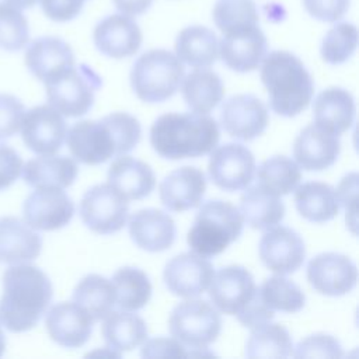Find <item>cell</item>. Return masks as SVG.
<instances>
[{"mask_svg":"<svg viewBox=\"0 0 359 359\" xmlns=\"http://www.w3.org/2000/svg\"><path fill=\"white\" fill-rule=\"evenodd\" d=\"M140 136L142 126L133 115L112 112L98 121L76 122L65 139L77 161L97 165L135 149Z\"/></svg>","mask_w":359,"mask_h":359,"instance_id":"1","label":"cell"},{"mask_svg":"<svg viewBox=\"0 0 359 359\" xmlns=\"http://www.w3.org/2000/svg\"><path fill=\"white\" fill-rule=\"evenodd\" d=\"M53 296L48 275L38 266L15 264L3 273L0 321L11 332L34 328Z\"/></svg>","mask_w":359,"mask_h":359,"instance_id":"2","label":"cell"},{"mask_svg":"<svg viewBox=\"0 0 359 359\" xmlns=\"http://www.w3.org/2000/svg\"><path fill=\"white\" fill-rule=\"evenodd\" d=\"M219 126L208 114L168 112L150 128L154 151L170 160L196 158L210 153L219 142Z\"/></svg>","mask_w":359,"mask_h":359,"instance_id":"3","label":"cell"},{"mask_svg":"<svg viewBox=\"0 0 359 359\" xmlns=\"http://www.w3.org/2000/svg\"><path fill=\"white\" fill-rule=\"evenodd\" d=\"M261 80L268 91L271 109L280 116H296L303 112L314 93V83L303 62L286 50L265 55Z\"/></svg>","mask_w":359,"mask_h":359,"instance_id":"4","label":"cell"},{"mask_svg":"<svg viewBox=\"0 0 359 359\" xmlns=\"http://www.w3.org/2000/svg\"><path fill=\"white\" fill-rule=\"evenodd\" d=\"M240 210L230 202L215 199L205 202L188 231L187 241L195 254L205 258L223 252L243 231Z\"/></svg>","mask_w":359,"mask_h":359,"instance_id":"5","label":"cell"},{"mask_svg":"<svg viewBox=\"0 0 359 359\" xmlns=\"http://www.w3.org/2000/svg\"><path fill=\"white\" fill-rule=\"evenodd\" d=\"M182 79V62L167 49L144 52L130 70V86L137 98L144 102H163L171 98Z\"/></svg>","mask_w":359,"mask_h":359,"instance_id":"6","label":"cell"},{"mask_svg":"<svg viewBox=\"0 0 359 359\" xmlns=\"http://www.w3.org/2000/svg\"><path fill=\"white\" fill-rule=\"evenodd\" d=\"M101 86V77L90 66H76V63L45 81L49 105L72 118L81 116L91 109L95 91Z\"/></svg>","mask_w":359,"mask_h":359,"instance_id":"7","label":"cell"},{"mask_svg":"<svg viewBox=\"0 0 359 359\" xmlns=\"http://www.w3.org/2000/svg\"><path fill=\"white\" fill-rule=\"evenodd\" d=\"M170 334L184 346L203 355L222 331V317L206 300H185L177 304L168 317Z\"/></svg>","mask_w":359,"mask_h":359,"instance_id":"8","label":"cell"},{"mask_svg":"<svg viewBox=\"0 0 359 359\" xmlns=\"http://www.w3.org/2000/svg\"><path fill=\"white\" fill-rule=\"evenodd\" d=\"M83 223L94 233L112 234L123 229L129 206L128 199L109 182L91 187L79 208Z\"/></svg>","mask_w":359,"mask_h":359,"instance_id":"9","label":"cell"},{"mask_svg":"<svg viewBox=\"0 0 359 359\" xmlns=\"http://www.w3.org/2000/svg\"><path fill=\"white\" fill-rule=\"evenodd\" d=\"M208 172L212 182L220 189L243 191L254 180V154L240 143H226L210 151Z\"/></svg>","mask_w":359,"mask_h":359,"instance_id":"10","label":"cell"},{"mask_svg":"<svg viewBox=\"0 0 359 359\" xmlns=\"http://www.w3.org/2000/svg\"><path fill=\"white\" fill-rule=\"evenodd\" d=\"M24 222L34 230L52 231L69 224L74 205L63 188L38 187L22 206Z\"/></svg>","mask_w":359,"mask_h":359,"instance_id":"11","label":"cell"},{"mask_svg":"<svg viewBox=\"0 0 359 359\" xmlns=\"http://www.w3.org/2000/svg\"><path fill=\"white\" fill-rule=\"evenodd\" d=\"M268 122L269 115L265 104L252 94L231 95L222 105V128L234 139L250 142L262 135Z\"/></svg>","mask_w":359,"mask_h":359,"instance_id":"12","label":"cell"},{"mask_svg":"<svg viewBox=\"0 0 359 359\" xmlns=\"http://www.w3.org/2000/svg\"><path fill=\"white\" fill-rule=\"evenodd\" d=\"M219 55L229 69L252 72L266 55V38L258 24L226 31L219 42Z\"/></svg>","mask_w":359,"mask_h":359,"instance_id":"13","label":"cell"},{"mask_svg":"<svg viewBox=\"0 0 359 359\" xmlns=\"http://www.w3.org/2000/svg\"><path fill=\"white\" fill-rule=\"evenodd\" d=\"M258 251L262 264L276 275L296 272L306 257L303 238L286 226L266 229L261 237Z\"/></svg>","mask_w":359,"mask_h":359,"instance_id":"14","label":"cell"},{"mask_svg":"<svg viewBox=\"0 0 359 359\" xmlns=\"http://www.w3.org/2000/svg\"><path fill=\"white\" fill-rule=\"evenodd\" d=\"M307 280L321 294L344 296L356 286L358 269L344 254L323 252L310 259Z\"/></svg>","mask_w":359,"mask_h":359,"instance_id":"15","label":"cell"},{"mask_svg":"<svg viewBox=\"0 0 359 359\" xmlns=\"http://www.w3.org/2000/svg\"><path fill=\"white\" fill-rule=\"evenodd\" d=\"M66 133L67 126L62 114L50 105H38L24 114L21 136L25 146L36 154L56 153Z\"/></svg>","mask_w":359,"mask_h":359,"instance_id":"16","label":"cell"},{"mask_svg":"<svg viewBox=\"0 0 359 359\" xmlns=\"http://www.w3.org/2000/svg\"><path fill=\"white\" fill-rule=\"evenodd\" d=\"M213 273V266L205 257L195 252H182L165 264L163 278L172 294L192 299L209 287Z\"/></svg>","mask_w":359,"mask_h":359,"instance_id":"17","label":"cell"},{"mask_svg":"<svg viewBox=\"0 0 359 359\" xmlns=\"http://www.w3.org/2000/svg\"><path fill=\"white\" fill-rule=\"evenodd\" d=\"M257 290L251 272L241 265L220 268L209 285V297L213 306L229 316H236Z\"/></svg>","mask_w":359,"mask_h":359,"instance_id":"18","label":"cell"},{"mask_svg":"<svg viewBox=\"0 0 359 359\" xmlns=\"http://www.w3.org/2000/svg\"><path fill=\"white\" fill-rule=\"evenodd\" d=\"M95 48L112 59H123L135 55L142 45V29L126 14H111L101 20L93 32Z\"/></svg>","mask_w":359,"mask_h":359,"instance_id":"19","label":"cell"},{"mask_svg":"<svg viewBox=\"0 0 359 359\" xmlns=\"http://www.w3.org/2000/svg\"><path fill=\"white\" fill-rule=\"evenodd\" d=\"M94 320L76 302L52 306L45 317V327L52 341L65 348H80L91 337Z\"/></svg>","mask_w":359,"mask_h":359,"instance_id":"20","label":"cell"},{"mask_svg":"<svg viewBox=\"0 0 359 359\" xmlns=\"http://www.w3.org/2000/svg\"><path fill=\"white\" fill-rule=\"evenodd\" d=\"M205 191L206 178L203 171L191 165L171 171L158 185L160 201L171 212H184L199 206Z\"/></svg>","mask_w":359,"mask_h":359,"instance_id":"21","label":"cell"},{"mask_svg":"<svg viewBox=\"0 0 359 359\" xmlns=\"http://www.w3.org/2000/svg\"><path fill=\"white\" fill-rule=\"evenodd\" d=\"M341 151L338 136L316 123L300 130L293 143L296 164L306 171H321L331 167Z\"/></svg>","mask_w":359,"mask_h":359,"instance_id":"22","label":"cell"},{"mask_svg":"<svg viewBox=\"0 0 359 359\" xmlns=\"http://www.w3.org/2000/svg\"><path fill=\"white\" fill-rule=\"evenodd\" d=\"M129 236L142 250L160 252L168 250L175 241V223L160 209H140L129 217Z\"/></svg>","mask_w":359,"mask_h":359,"instance_id":"23","label":"cell"},{"mask_svg":"<svg viewBox=\"0 0 359 359\" xmlns=\"http://www.w3.org/2000/svg\"><path fill=\"white\" fill-rule=\"evenodd\" d=\"M74 63L70 45L57 36L36 38L25 50L28 70L43 83Z\"/></svg>","mask_w":359,"mask_h":359,"instance_id":"24","label":"cell"},{"mask_svg":"<svg viewBox=\"0 0 359 359\" xmlns=\"http://www.w3.org/2000/svg\"><path fill=\"white\" fill-rule=\"evenodd\" d=\"M42 248L41 236L14 216L0 217V259L15 265L34 261Z\"/></svg>","mask_w":359,"mask_h":359,"instance_id":"25","label":"cell"},{"mask_svg":"<svg viewBox=\"0 0 359 359\" xmlns=\"http://www.w3.org/2000/svg\"><path fill=\"white\" fill-rule=\"evenodd\" d=\"M313 115L316 125L335 136H339L353 123V97L348 90L341 87L325 88L314 100Z\"/></svg>","mask_w":359,"mask_h":359,"instance_id":"26","label":"cell"},{"mask_svg":"<svg viewBox=\"0 0 359 359\" xmlns=\"http://www.w3.org/2000/svg\"><path fill=\"white\" fill-rule=\"evenodd\" d=\"M108 182L128 201H137L150 195L156 187V177L149 164L130 156H122L111 163Z\"/></svg>","mask_w":359,"mask_h":359,"instance_id":"27","label":"cell"},{"mask_svg":"<svg viewBox=\"0 0 359 359\" xmlns=\"http://www.w3.org/2000/svg\"><path fill=\"white\" fill-rule=\"evenodd\" d=\"M21 172L29 187L67 188L74 182L79 168L70 157L41 154V157L28 160Z\"/></svg>","mask_w":359,"mask_h":359,"instance_id":"28","label":"cell"},{"mask_svg":"<svg viewBox=\"0 0 359 359\" xmlns=\"http://www.w3.org/2000/svg\"><path fill=\"white\" fill-rule=\"evenodd\" d=\"M175 56L191 67H209L219 57V39L208 27H187L177 35Z\"/></svg>","mask_w":359,"mask_h":359,"instance_id":"29","label":"cell"},{"mask_svg":"<svg viewBox=\"0 0 359 359\" xmlns=\"http://www.w3.org/2000/svg\"><path fill=\"white\" fill-rule=\"evenodd\" d=\"M294 189L296 209L306 220L324 223L338 215L339 199L332 185L320 181H309Z\"/></svg>","mask_w":359,"mask_h":359,"instance_id":"30","label":"cell"},{"mask_svg":"<svg viewBox=\"0 0 359 359\" xmlns=\"http://www.w3.org/2000/svg\"><path fill=\"white\" fill-rule=\"evenodd\" d=\"M238 210L243 220L255 230H266L276 226L285 216V205L282 199L258 184L245 188L240 198Z\"/></svg>","mask_w":359,"mask_h":359,"instance_id":"31","label":"cell"},{"mask_svg":"<svg viewBox=\"0 0 359 359\" xmlns=\"http://www.w3.org/2000/svg\"><path fill=\"white\" fill-rule=\"evenodd\" d=\"M181 93L185 104L194 112L209 114L223 100L224 87L219 74L199 67L182 79Z\"/></svg>","mask_w":359,"mask_h":359,"instance_id":"32","label":"cell"},{"mask_svg":"<svg viewBox=\"0 0 359 359\" xmlns=\"http://www.w3.org/2000/svg\"><path fill=\"white\" fill-rule=\"evenodd\" d=\"M102 337L107 346L114 352H128L147 339V325L137 314L111 311L102 324Z\"/></svg>","mask_w":359,"mask_h":359,"instance_id":"33","label":"cell"},{"mask_svg":"<svg viewBox=\"0 0 359 359\" xmlns=\"http://www.w3.org/2000/svg\"><path fill=\"white\" fill-rule=\"evenodd\" d=\"M115 287L112 280L90 273L79 280L73 290V302L81 306L95 321L104 320L115 306Z\"/></svg>","mask_w":359,"mask_h":359,"instance_id":"34","label":"cell"},{"mask_svg":"<svg viewBox=\"0 0 359 359\" xmlns=\"http://www.w3.org/2000/svg\"><path fill=\"white\" fill-rule=\"evenodd\" d=\"M293 342L287 330L269 321L251 328L245 342V355L251 359L287 358L292 355Z\"/></svg>","mask_w":359,"mask_h":359,"instance_id":"35","label":"cell"},{"mask_svg":"<svg viewBox=\"0 0 359 359\" xmlns=\"http://www.w3.org/2000/svg\"><path fill=\"white\" fill-rule=\"evenodd\" d=\"M111 280L115 287V304L119 309L136 311L149 303L151 297V283L142 269L135 266L119 268Z\"/></svg>","mask_w":359,"mask_h":359,"instance_id":"36","label":"cell"},{"mask_svg":"<svg viewBox=\"0 0 359 359\" xmlns=\"http://www.w3.org/2000/svg\"><path fill=\"white\" fill-rule=\"evenodd\" d=\"M258 185L282 196L287 195L302 180L300 167L286 156H272L261 163L257 171Z\"/></svg>","mask_w":359,"mask_h":359,"instance_id":"37","label":"cell"},{"mask_svg":"<svg viewBox=\"0 0 359 359\" xmlns=\"http://www.w3.org/2000/svg\"><path fill=\"white\" fill-rule=\"evenodd\" d=\"M259 296L271 310L283 313H297L306 304V294L292 280L283 275H275L264 280L258 287Z\"/></svg>","mask_w":359,"mask_h":359,"instance_id":"38","label":"cell"},{"mask_svg":"<svg viewBox=\"0 0 359 359\" xmlns=\"http://www.w3.org/2000/svg\"><path fill=\"white\" fill-rule=\"evenodd\" d=\"M358 46V29L351 22L334 25L323 38L321 57L328 65L345 63L355 53Z\"/></svg>","mask_w":359,"mask_h":359,"instance_id":"39","label":"cell"},{"mask_svg":"<svg viewBox=\"0 0 359 359\" xmlns=\"http://www.w3.org/2000/svg\"><path fill=\"white\" fill-rule=\"evenodd\" d=\"M212 17L222 32L259 22L252 0H219L213 7Z\"/></svg>","mask_w":359,"mask_h":359,"instance_id":"40","label":"cell"},{"mask_svg":"<svg viewBox=\"0 0 359 359\" xmlns=\"http://www.w3.org/2000/svg\"><path fill=\"white\" fill-rule=\"evenodd\" d=\"M29 39L28 21L20 8L0 3V48L8 52L22 49Z\"/></svg>","mask_w":359,"mask_h":359,"instance_id":"41","label":"cell"},{"mask_svg":"<svg viewBox=\"0 0 359 359\" xmlns=\"http://www.w3.org/2000/svg\"><path fill=\"white\" fill-rule=\"evenodd\" d=\"M292 355L300 359H338L344 356V351L337 338L318 332L303 338Z\"/></svg>","mask_w":359,"mask_h":359,"instance_id":"42","label":"cell"},{"mask_svg":"<svg viewBox=\"0 0 359 359\" xmlns=\"http://www.w3.org/2000/svg\"><path fill=\"white\" fill-rule=\"evenodd\" d=\"M25 114L24 104L11 94H0V140L14 136Z\"/></svg>","mask_w":359,"mask_h":359,"instance_id":"43","label":"cell"},{"mask_svg":"<svg viewBox=\"0 0 359 359\" xmlns=\"http://www.w3.org/2000/svg\"><path fill=\"white\" fill-rule=\"evenodd\" d=\"M304 10L323 22H337L349 8V0H303Z\"/></svg>","mask_w":359,"mask_h":359,"instance_id":"44","label":"cell"},{"mask_svg":"<svg viewBox=\"0 0 359 359\" xmlns=\"http://www.w3.org/2000/svg\"><path fill=\"white\" fill-rule=\"evenodd\" d=\"M140 355L143 358H180L188 356V352L178 339L160 337L144 341Z\"/></svg>","mask_w":359,"mask_h":359,"instance_id":"45","label":"cell"},{"mask_svg":"<svg viewBox=\"0 0 359 359\" xmlns=\"http://www.w3.org/2000/svg\"><path fill=\"white\" fill-rule=\"evenodd\" d=\"M273 310H271L265 303L264 300L261 299L259 296V292H258V287L254 293V296L251 297V300L236 314L237 320L244 325V327H248V328H252L258 324H262V323H266L269 321L272 317H273Z\"/></svg>","mask_w":359,"mask_h":359,"instance_id":"46","label":"cell"},{"mask_svg":"<svg viewBox=\"0 0 359 359\" xmlns=\"http://www.w3.org/2000/svg\"><path fill=\"white\" fill-rule=\"evenodd\" d=\"M86 0H39L43 14L56 22H66L76 18Z\"/></svg>","mask_w":359,"mask_h":359,"instance_id":"47","label":"cell"},{"mask_svg":"<svg viewBox=\"0 0 359 359\" xmlns=\"http://www.w3.org/2000/svg\"><path fill=\"white\" fill-rule=\"evenodd\" d=\"M22 171L20 154L10 146L0 144V191L13 185Z\"/></svg>","mask_w":359,"mask_h":359,"instance_id":"48","label":"cell"},{"mask_svg":"<svg viewBox=\"0 0 359 359\" xmlns=\"http://www.w3.org/2000/svg\"><path fill=\"white\" fill-rule=\"evenodd\" d=\"M339 205H344L346 210V217L352 216V222L355 223L356 213V198H358V174L351 172L342 178L337 189Z\"/></svg>","mask_w":359,"mask_h":359,"instance_id":"49","label":"cell"},{"mask_svg":"<svg viewBox=\"0 0 359 359\" xmlns=\"http://www.w3.org/2000/svg\"><path fill=\"white\" fill-rule=\"evenodd\" d=\"M115 7L126 15H140L149 10L153 0H112Z\"/></svg>","mask_w":359,"mask_h":359,"instance_id":"50","label":"cell"},{"mask_svg":"<svg viewBox=\"0 0 359 359\" xmlns=\"http://www.w3.org/2000/svg\"><path fill=\"white\" fill-rule=\"evenodd\" d=\"M4 1L20 10H25V8H31L38 0H4Z\"/></svg>","mask_w":359,"mask_h":359,"instance_id":"51","label":"cell"},{"mask_svg":"<svg viewBox=\"0 0 359 359\" xmlns=\"http://www.w3.org/2000/svg\"><path fill=\"white\" fill-rule=\"evenodd\" d=\"M4 349H6V337L1 330V321H0V356L4 353Z\"/></svg>","mask_w":359,"mask_h":359,"instance_id":"52","label":"cell"}]
</instances>
